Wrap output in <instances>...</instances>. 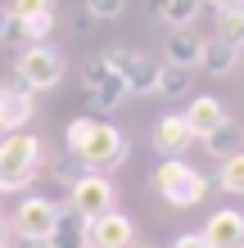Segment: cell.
Instances as JSON below:
<instances>
[{
  "label": "cell",
  "instance_id": "cell-1",
  "mask_svg": "<svg viewBox=\"0 0 244 248\" xmlns=\"http://www.w3.org/2000/svg\"><path fill=\"white\" fill-rule=\"evenodd\" d=\"M41 163H46V144L27 131H9L0 140V194H18L41 176Z\"/></svg>",
  "mask_w": 244,
  "mask_h": 248
},
{
  "label": "cell",
  "instance_id": "cell-2",
  "mask_svg": "<svg viewBox=\"0 0 244 248\" xmlns=\"http://www.w3.org/2000/svg\"><path fill=\"white\" fill-rule=\"evenodd\" d=\"M212 185L217 181H208L204 171L190 167L185 158H163L159 171H154V189H159V199L167 208H199V203L212 194Z\"/></svg>",
  "mask_w": 244,
  "mask_h": 248
},
{
  "label": "cell",
  "instance_id": "cell-3",
  "mask_svg": "<svg viewBox=\"0 0 244 248\" xmlns=\"http://www.w3.org/2000/svg\"><path fill=\"white\" fill-rule=\"evenodd\" d=\"M127 136L113 122H104V118H95V126L86 131V140L73 149V158L86 167V171H99V176H104V171H113V167H122L127 163Z\"/></svg>",
  "mask_w": 244,
  "mask_h": 248
},
{
  "label": "cell",
  "instance_id": "cell-4",
  "mask_svg": "<svg viewBox=\"0 0 244 248\" xmlns=\"http://www.w3.org/2000/svg\"><path fill=\"white\" fill-rule=\"evenodd\" d=\"M99 59L127 81L131 95H159V68H163V59H154V54H145V50H131V46H109Z\"/></svg>",
  "mask_w": 244,
  "mask_h": 248
},
{
  "label": "cell",
  "instance_id": "cell-5",
  "mask_svg": "<svg viewBox=\"0 0 244 248\" xmlns=\"http://www.w3.org/2000/svg\"><path fill=\"white\" fill-rule=\"evenodd\" d=\"M14 77H18L27 91H54V86L64 81V54L50 46V41H41V46H23L18 59H14Z\"/></svg>",
  "mask_w": 244,
  "mask_h": 248
},
{
  "label": "cell",
  "instance_id": "cell-6",
  "mask_svg": "<svg viewBox=\"0 0 244 248\" xmlns=\"http://www.w3.org/2000/svg\"><path fill=\"white\" fill-rule=\"evenodd\" d=\"M81 91H86V104H91V113H118L127 104V81L113 72L99 54H91V59L81 63Z\"/></svg>",
  "mask_w": 244,
  "mask_h": 248
},
{
  "label": "cell",
  "instance_id": "cell-7",
  "mask_svg": "<svg viewBox=\"0 0 244 248\" xmlns=\"http://www.w3.org/2000/svg\"><path fill=\"white\" fill-rule=\"evenodd\" d=\"M54 226H59V203H54V199H41V194L23 199L18 208H14V221H9L14 239H50Z\"/></svg>",
  "mask_w": 244,
  "mask_h": 248
},
{
  "label": "cell",
  "instance_id": "cell-8",
  "mask_svg": "<svg viewBox=\"0 0 244 248\" xmlns=\"http://www.w3.org/2000/svg\"><path fill=\"white\" fill-rule=\"evenodd\" d=\"M68 208L81 212V217H104V212H118V189H113L109 176L99 171H86V176L68 189Z\"/></svg>",
  "mask_w": 244,
  "mask_h": 248
},
{
  "label": "cell",
  "instance_id": "cell-9",
  "mask_svg": "<svg viewBox=\"0 0 244 248\" xmlns=\"http://www.w3.org/2000/svg\"><path fill=\"white\" fill-rule=\"evenodd\" d=\"M86 248H131L136 244V226L122 212H104V217H86L81 226Z\"/></svg>",
  "mask_w": 244,
  "mask_h": 248
},
{
  "label": "cell",
  "instance_id": "cell-10",
  "mask_svg": "<svg viewBox=\"0 0 244 248\" xmlns=\"http://www.w3.org/2000/svg\"><path fill=\"white\" fill-rule=\"evenodd\" d=\"M32 113H36V99L32 91L14 77L9 86H0V136H9V131H23L27 122H32Z\"/></svg>",
  "mask_w": 244,
  "mask_h": 248
},
{
  "label": "cell",
  "instance_id": "cell-11",
  "mask_svg": "<svg viewBox=\"0 0 244 248\" xmlns=\"http://www.w3.org/2000/svg\"><path fill=\"white\" fill-rule=\"evenodd\" d=\"M154 149H159V158H185V149L199 140L195 131H190V122L181 118V113H163L159 122H154Z\"/></svg>",
  "mask_w": 244,
  "mask_h": 248
},
{
  "label": "cell",
  "instance_id": "cell-12",
  "mask_svg": "<svg viewBox=\"0 0 244 248\" xmlns=\"http://www.w3.org/2000/svg\"><path fill=\"white\" fill-rule=\"evenodd\" d=\"M204 244L208 248H244V212L240 208H217L204 221Z\"/></svg>",
  "mask_w": 244,
  "mask_h": 248
},
{
  "label": "cell",
  "instance_id": "cell-13",
  "mask_svg": "<svg viewBox=\"0 0 244 248\" xmlns=\"http://www.w3.org/2000/svg\"><path fill=\"white\" fill-rule=\"evenodd\" d=\"M199 54H204V36L195 27H172L167 32V46H163V63H177V68H199Z\"/></svg>",
  "mask_w": 244,
  "mask_h": 248
},
{
  "label": "cell",
  "instance_id": "cell-14",
  "mask_svg": "<svg viewBox=\"0 0 244 248\" xmlns=\"http://www.w3.org/2000/svg\"><path fill=\"white\" fill-rule=\"evenodd\" d=\"M181 118L190 122V131H195L199 140H204L208 131H217L226 118H231V113H226V104H222L217 95H199V99H190V104H185V113H181Z\"/></svg>",
  "mask_w": 244,
  "mask_h": 248
},
{
  "label": "cell",
  "instance_id": "cell-15",
  "mask_svg": "<svg viewBox=\"0 0 244 248\" xmlns=\"http://www.w3.org/2000/svg\"><path fill=\"white\" fill-rule=\"evenodd\" d=\"M240 149H244V131H240L235 118H226L217 131H208V136H204V154H208V158H217V163L235 158Z\"/></svg>",
  "mask_w": 244,
  "mask_h": 248
},
{
  "label": "cell",
  "instance_id": "cell-16",
  "mask_svg": "<svg viewBox=\"0 0 244 248\" xmlns=\"http://www.w3.org/2000/svg\"><path fill=\"white\" fill-rule=\"evenodd\" d=\"M235 63H240V50L235 46H226V41H204V54H199V68L208 72V77H231L235 72Z\"/></svg>",
  "mask_w": 244,
  "mask_h": 248
},
{
  "label": "cell",
  "instance_id": "cell-17",
  "mask_svg": "<svg viewBox=\"0 0 244 248\" xmlns=\"http://www.w3.org/2000/svg\"><path fill=\"white\" fill-rule=\"evenodd\" d=\"M81 226H86V217H81V212L59 208V226H54L50 244H54V248H77V244H86V239H81Z\"/></svg>",
  "mask_w": 244,
  "mask_h": 248
},
{
  "label": "cell",
  "instance_id": "cell-18",
  "mask_svg": "<svg viewBox=\"0 0 244 248\" xmlns=\"http://www.w3.org/2000/svg\"><path fill=\"white\" fill-rule=\"evenodd\" d=\"M159 95H167V99H181V95H190V68L163 63V68H159Z\"/></svg>",
  "mask_w": 244,
  "mask_h": 248
},
{
  "label": "cell",
  "instance_id": "cell-19",
  "mask_svg": "<svg viewBox=\"0 0 244 248\" xmlns=\"http://www.w3.org/2000/svg\"><path fill=\"white\" fill-rule=\"evenodd\" d=\"M217 41H226V46L244 50V5H240V9H222V14H217Z\"/></svg>",
  "mask_w": 244,
  "mask_h": 248
},
{
  "label": "cell",
  "instance_id": "cell-20",
  "mask_svg": "<svg viewBox=\"0 0 244 248\" xmlns=\"http://www.w3.org/2000/svg\"><path fill=\"white\" fill-rule=\"evenodd\" d=\"M204 9V0H163V23L167 27H190Z\"/></svg>",
  "mask_w": 244,
  "mask_h": 248
},
{
  "label": "cell",
  "instance_id": "cell-21",
  "mask_svg": "<svg viewBox=\"0 0 244 248\" xmlns=\"http://www.w3.org/2000/svg\"><path fill=\"white\" fill-rule=\"evenodd\" d=\"M217 185L226 189V194H244V149H240L235 158H226V163H222Z\"/></svg>",
  "mask_w": 244,
  "mask_h": 248
},
{
  "label": "cell",
  "instance_id": "cell-22",
  "mask_svg": "<svg viewBox=\"0 0 244 248\" xmlns=\"http://www.w3.org/2000/svg\"><path fill=\"white\" fill-rule=\"evenodd\" d=\"M18 27H23V46H41V41H50V32H54V14L27 18V23H18Z\"/></svg>",
  "mask_w": 244,
  "mask_h": 248
},
{
  "label": "cell",
  "instance_id": "cell-23",
  "mask_svg": "<svg viewBox=\"0 0 244 248\" xmlns=\"http://www.w3.org/2000/svg\"><path fill=\"white\" fill-rule=\"evenodd\" d=\"M9 14L27 23V18H41V14H54V0H9Z\"/></svg>",
  "mask_w": 244,
  "mask_h": 248
},
{
  "label": "cell",
  "instance_id": "cell-24",
  "mask_svg": "<svg viewBox=\"0 0 244 248\" xmlns=\"http://www.w3.org/2000/svg\"><path fill=\"white\" fill-rule=\"evenodd\" d=\"M81 9L91 14V18H122V9H127V0H81Z\"/></svg>",
  "mask_w": 244,
  "mask_h": 248
},
{
  "label": "cell",
  "instance_id": "cell-25",
  "mask_svg": "<svg viewBox=\"0 0 244 248\" xmlns=\"http://www.w3.org/2000/svg\"><path fill=\"white\" fill-rule=\"evenodd\" d=\"M81 176H86V167L77 163V158H64V163H54V181H59V185H68V189H73Z\"/></svg>",
  "mask_w": 244,
  "mask_h": 248
},
{
  "label": "cell",
  "instance_id": "cell-26",
  "mask_svg": "<svg viewBox=\"0 0 244 248\" xmlns=\"http://www.w3.org/2000/svg\"><path fill=\"white\" fill-rule=\"evenodd\" d=\"M167 248H208V244H204V235H199V230H185V235H177Z\"/></svg>",
  "mask_w": 244,
  "mask_h": 248
},
{
  "label": "cell",
  "instance_id": "cell-27",
  "mask_svg": "<svg viewBox=\"0 0 244 248\" xmlns=\"http://www.w3.org/2000/svg\"><path fill=\"white\" fill-rule=\"evenodd\" d=\"M9 23H14V14H9V5H0V41H9Z\"/></svg>",
  "mask_w": 244,
  "mask_h": 248
},
{
  "label": "cell",
  "instance_id": "cell-28",
  "mask_svg": "<svg viewBox=\"0 0 244 248\" xmlns=\"http://www.w3.org/2000/svg\"><path fill=\"white\" fill-rule=\"evenodd\" d=\"M9 248H54V244L50 239H14Z\"/></svg>",
  "mask_w": 244,
  "mask_h": 248
},
{
  "label": "cell",
  "instance_id": "cell-29",
  "mask_svg": "<svg viewBox=\"0 0 244 248\" xmlns=\"http://www.w3.org/2000/svg\"><path fill=\"white\" fill-rule=\"evenodd\" d=\"M9 244H14V230H9L5 217H0V248H9Z\"/></svg>",
  "mask_w": 244,
  "mask_h": 248
},
{
  "label": "cell",
  "instance_id": "cell-30",
  "mask_svg": "<svg viewBox=\"0 0 244 248\" xmlns=\"http://www.w3.org/2000/svg\"><path fill=\"white\" fill-rule=\"evenodd\" d=\"M208 5H212V9H217V14H222V9H240V5H244V0H208Z\"/></svg>",
  "mask_w": 244,
  "mask_h": 248
},
{
  "label": "cell",
  "instance_id": "cell-31",
  "mask_svg": "<svg viewBox=\"0 0 244 248\" xmlns=\"http://www.w3.org/2000/svg\"><path fill=\"white\" fill-rule=\"evenodd\" d=\"M149 18H159V23H163V0H149Z\"/></svg>",
  "mask_w": 244,
  "mask_h": 248
},
{
  "label": "cell",
  "instance_id": "cell-32",
  "mask_svg": "<svg viewBox=\"0 0 244 248\" xmlns=\"http://www.w3.org/2000/svg\"><path fill=\"white\" fill-rule=\"evenodd\" d=\"M131 248H149V244H131Z\"/></svg>",
  "mask_w": 244,
  "mask_h": 248
},
{
  "label": "cell",
  "instance_id": "cell-33",
  "mask_svg": "<svg viewBox=\"0 0 244 248\" xmlns=\"http://www.w3.org/2000/svg\"><path fill=\"white\" fill-rule=\"evenodd\" d=\"M240 63H244V50H240Z\"/></svg>",
  "mask_w": 244,
  "mask_h": 248
},
{
  "label": "cell",
  "instance_id": "cell-34",
  "mask_svg": "<svg viewBox=\"0 0 244 248\" xmlns=\"http://www.w3.org/2000/svg\"><path fill=\"white\" fill-rule=\"evenodd\" d=\"M77 248H86V244H77Z\"/></svg>",
  "mask_w": 244,
  "mask_h": 248
}]
</instances>
